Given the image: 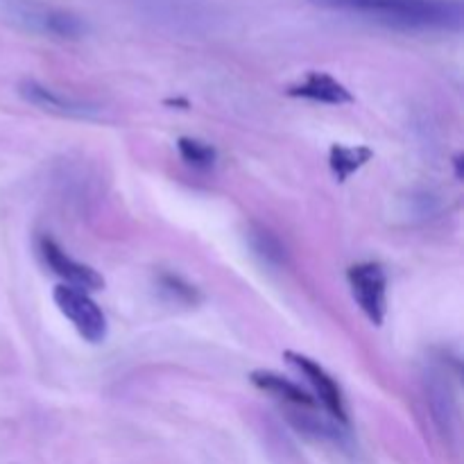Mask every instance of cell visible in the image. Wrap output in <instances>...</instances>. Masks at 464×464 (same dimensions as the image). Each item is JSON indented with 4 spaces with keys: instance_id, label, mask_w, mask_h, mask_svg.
<instances>
[{
    "instance_id": "obj_1",
    "label": "cell",
    "mask_w": 464,
    "mask_h": 464,
    "mask_svg": "<svg viewBox=\"0 0 464 464\" xmlns=\"http://www.w3.org/2000/svg\"><path fill=\"white\" fill-rule=\"evenodd\" d=\"M397 30H460V0H320Z\"/></svg>"
},
{
    "instance_id": "obj_2",
    "label": "cell",
    "mask_w": 464,
    "mask_h": 464,
    "mask_svg": "<svg viewBox=\"0 0 464 464\" xmlns=\"http://www.w3.org/2000/svg\"><path fill=\"white\" fill-rule=\"evenodd\" d=\"M353 299L372 324L381 326L388 311V276L379 263H358L347 272Z\"/></svg>"
},
{
    "instance_id": "obj_3",
    "label": "cell",
    "mask_w": 464,
    "mask_h": 464,
    "mask_svg": "<svg viewBox=\"0 0 464 464\" xmlns=\"http://www.w3.org/2000/svg\"><path fill=\"white\" fill-rule=\"evenodd\" d=\"M53 297L59 311L71 320V324L86 343L98 344L107 338V317L89 297V293L71 288V285H57Z\"/></svg>"
},
{
    "instance_id": "obj_4",
    "label": "cell",
    "mask_w": 464,
    "mask_h": 464,
    "mask_svg": "<svg viewBox=\"0 0 464 464\" xmlns=\"http://www.w3.org/2000/svg\"><path fill=\"white\" fill-rule=\"evenodd\" d=\"M39 254L44 258L45 266L54 272L57 276H62L66 281V285L77 290H100L104 288V279L93 270V267L84 266V263L75 261V258L68 256L53 238H41L39 240Z\"/></svg>"
},
{
    "instance_id": "obj_5",
    "label": "cell",
    "mask_w": 464,
    "mask_h": 464,
    "mask_svg": "<svg viewBox=\"0 0 464 464\" xmlns=\"http://www.w3.org/2000/svg\"><path fill=\"white\" fill-rule=\"evenodd\" d=\"M285 358H288L290 365H295L304 376H306V381L313 385L315 397L320 399L322 406H324L335 420L347 424V408H344L343 390H340V385L335 383L334 376H331L324 367L317 365L315 361H311L308 356H302V353L285 352Z\"/></svg>"
},
{
    "instance_id": "obj_6",
    "label": "cell",
    "mask_w": 464,
    "mask_h": 464,
    "mask_svg": "<svg viewBox=\"0 0 464 464\" xmlns=\"http://www.w3.org/2000/svg\"><path fill=\"white\" fill-rule=\"evenodd\" d=\"M288 93L295 95V98L313 100V102L320 104H334V107H340V104H347L353 100V95L349 93L347 86L340 84L335 77L317 71L308 72L302 82L290 86Z\"/></svg>"
},
{
    "instance_id": "obj_7",
    "label": "cell",
    "mask_w": 464,
    "mask_h": 464,
    "mask_svg": "<svg viewBox=\"0 0 464 464\" xmlns=\"http://www.w3.org/2000/svg\"><path fill=\"white\" fill-rule=\"evenodd\" d=\"M21 16L30 23L32 27L48 34L62 36V39H77L84 34V23L72 14L62 12V9H48V7H34V5H21L18 7Z\"/></svg>"
},
{
    "instance_id": "obj_8",
    "label": "cell",
    "mask_w": 464,
    "mask_h": 464,
    "mask_svg": "<svg viewBox=\"0 0 464 464\" xmlns=\"http://www.w3.org/2000/svg\"><path fill=\"white\" fill-rule=\"evenodd\" d=\"M21 93L27 102L36 104V107L45 109V111L59 113V116H72V118H91L93 116L95 107H89L84 102L66 98V95L54 93L48 86L39 84L34 80H27L21 84Z\"/></svg>"
},
{
    "instance_id": "obj_9",
    "label": "cell",
    "mask_w": 464,
    "mask_h": 464,
    "mask_svg": "<svg viewBox=\"0 0 464 464\" xmlns=\"http://www.w3.org/2000/svg\"><path fill=\"white\" fill-rule=\"evenodd\" d=\"M252 383L256 385L263 392L275 394L276 399L285 403H293L297 408H315V397L306 392V390L299 388L297 383L288 381L285 376L276 374V372L270 370H258L252 374Z\"/></svg>"
},
{
    "instance_id": "obj_10",
    "label": "cell",
    "mask_w": 464,
    "mask_h": 464,
    "mask_svg": "<svg viewBox=\"0 0 464 464\" xmlns=\"http://www.w3.org/2000/svg\"><path fill=\"white\" fill-rule=\"evenodd\" d=\"M374 152L365 145H356V148H347V145H334L331 148V170L338 181H347L353 172L361 170L365 163L372 161Z\"/></svg>"
},
{
    "instance_id": "obj_11",
    "label": "cell",
    "mask_w": 464,
    "mask_h": 464,
    "mask_svg": "<svg viewBox=\"0 0 464 464\" xmlns=\"http://www.w3.org/2000/svg\"><path fill=\"white\" fill-rule=\"evenodd\" d=\"M247 236L252 249L263 258V261L270 263V266H281V263L285 261V247L272 231L256 227V229L249 231Z\"/></svg>"
},
{
    "instance_id": "obj_12",
    "label": "cell",
    "mask_w": 464,
    "mask_h": 464,
    "mask_svg": "<svg viewBox=\"0 0 464 464\" xmlns=\"http://www.w3.org/2000/svg\"><path fill=\"white\" fill-rule=\"evenodd\" d=\"M177 148H179L181 159L193 168H211L213 163H216V150L208 143H204V140L181 136V139L177 140Z\"/></svg>"
},
{
    "instance_id": "obj_13",
    "label": "cell",
    "mask_w": 464,
    "mask_h": 464,
    "mask_svg": "<svg viewBox=\"0 0 464 464\" xmlns=\"http://www.w3.org/2000/svg\"><path fill=\"white\" fill-rule=\"evenodd\" d=\"M161 290H166V293H170L172 297H175V302H195L198 299V295H195V288L193 285L184 284V281L179 279V276H161Z\"/></svg>"
}]
</instances>
